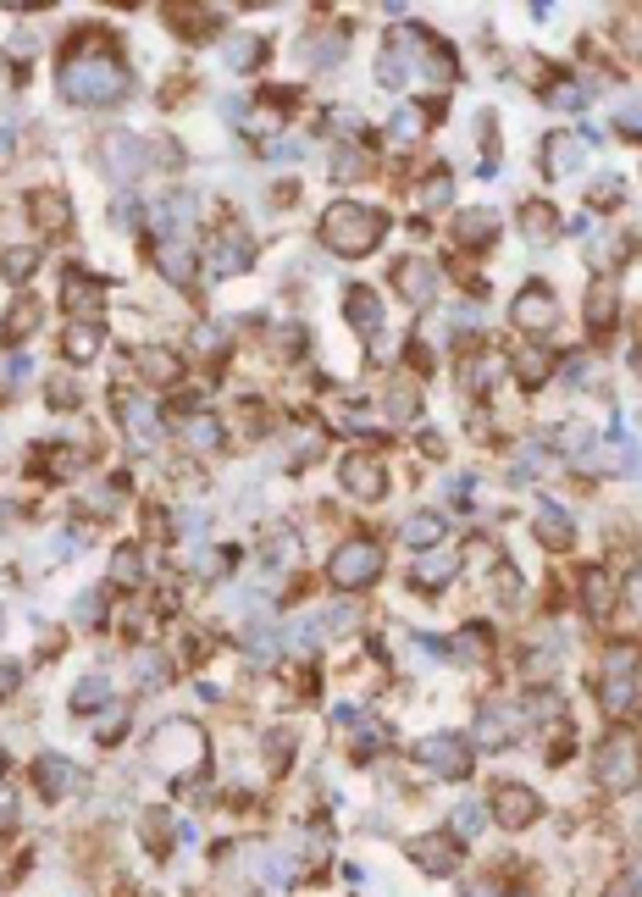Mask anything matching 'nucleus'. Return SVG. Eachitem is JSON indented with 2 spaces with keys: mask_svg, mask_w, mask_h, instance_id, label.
<instances>
[{
  "mask_svg": "<svg viewBox=\"0 0 642 897\" xmlns=\"http://www.w3.org/2000/svg\"><path fill=\"white\" fill-rule=\"evenodd\" d=\"M56 84L72 106H111L128 95V67L111 50H72Z\"/></svg>",
  "mask_w": 642,
  "mask_h": 897,
  "instance_id": "1",
  "label": "nucleus"
},
{
  "mask_svg": "<svg viewBox=\"0 0 642 897\" xmlns=\"http://www.w3.org/2000/svg\"><path fill=\"white\" fill-rule=\"evenodd\" d=\"M382 211L377 205H360V200H338L321 211V239H327V250L338 255H366L382 244Z\"/></svg>",
  "mask_w": 642,
  "mask_h": 897,
  "instance_id": "2",
  "label": "nucleus"
},
{
  "mask_svg": "<svg viewBox=\"0 0 642 897\" xmlns=\"http://www.w3.org/2000/svg\"><path fill=\"white\" fill-rule=\"evenodd\" d=\"M144 759H150L155 776H183V770H194L205 759V737L189 720H167V726L144 742Z\"/></svg>",
  "mask_w": 642,
  "mask_h": 897,
  "instance_id": "3",
  "label": "nucleus"
},
{
  "mask_svg": "<svg viewBox=\"0 0 642 897\" xmlns=\"http://www.w3.org/2000/svg\"><path fill=\"white\" fill-rule=\"evenodd\" d=\"M637 648L631 643H609L604 648V682H598V704H604V715H626L631 704H637Z\"/></svg>",
  "mask_w": 642,
  "mask_h": 897,
  "instance_id": "4",
  "label": "nucleus"
},
{
  "mask_svg": "<svg viewBox=\"0 0 642 897\" xmlns=\"http://www.w3.org/2000/svg\"><path fill=\"white\" fill-rule=\"evenodd\" d=\"M593 770H598V787H604V792H626V787H637L642 754H637V742H631V731H615V737L598 742Z\"/></svg>",
  "mask_w": 642,
  "mask_h": 897,
  "instance_id": "5",
  "label": "nucleus"
},
{
  "mask_svg": "<svg viewBox=\"0 0 642 897\" xmlns=\"http://www.w3.org/2000/svg\"><path fill=\"white\" fill-rule=\"evenodd\" d=\"M382 576V549L377 543H344V549L327 560V582L338 587V593H360V587H371Z\"/></svg>",
  "mask_w": 642,
  "mask_h": 897,
  "instance_id": "6",
  "label": "nucleus"
},
{
  "mask_svg": "<svg viewBox=\"0 0 642 897\" xmlns=\"http://www.w3.org/2000/svg\"><path fill=\"white\" fill-rule=\"evenodd\" d=\"M338 482H344L349 499H382L388 493V466H382V455H371V449H355V455L338 460Z\"/></svg>",
  "mask_w": 642,
  "mask_h": 897,
  "instance_id": "7",
  "label": "nucleus"
},
{
  "mask_svg": "<svg viewBox=\"0 0 642 897\" xmlns=\"http://www.w3.org/2000/svg\"><path fill=\"white\" fill-rule=\"evenodd\" d=\"M416 759L432 770V776H471V748H465L454 731H432V737H421L416 742Z\"/></svg>",
  "mask_w": 642,
  "mask_h": 897,
  "instance_id": "8",
  "label": "nucleus"
},
{
  "mask_svg": "<svg viewBox=\"0 0 642 897\" xmlns=\"http://www.w3.org/2000/svg\"><path fill=\"white\" fill-rule=\"evenodd\" d=\"M510 322L521 327V333H554V322H559V305H554V294H548L543 283H526L521 294H515V305H510Z\"/></svg>",
  "mask_w": 642,
  "mask_h": 897,
  "instance_id": "9",
  "label": "nucleus"
},
{
  "mask_svg": "<svg viewBox=\"0 0 642 897\" xmlns=\"http://www.w3.org/2000/svg\"><path fill=\"white\" fill-rule=\"evenodd\" d=\"M493 814H499V826L526 831L537 814H543V798H537L532 787H521V781H499V787H493Z\"/></svg>",
  "mask_w": 642,
  "mask_h": 897,
  "instance_id": "10",
  "label": "nucleus"
},
{
  "mask_svg": "<svg viewBox=\"0 0 642 897\" xmlns=\"http://www.w3.org/2000/svg\"><path fill=\"white\" fill-rule=\"evenodd\" d=\"M393 283H399V294H405L416 311H427L432 299H438V266L421 261V255H405V261L393 266Z\"/></svg>",
  "mask_w": 642,
  "mask_h": 897,
  "instance_id": "11",
  "label": "nucleus"
},
{
  "mask_svg": "<svg viewBox=\"0 0 642 897\" xmlns=\"http://www.w3.org/2000/svg\"><path fill=\"white\" fill-rule=\"evenodd\" d=\"M144 161H150L144 156V139H133V133H111V139L100 144V167H106L117 183H133L144 172Z\"/></svg>",
  "mask_w": 642,
  "mask_h": 897,
  "instance_id": "12",
  "label": "nucleus"
},
{
  "mask_svg": "<svg viewBox=\"0 0 642 897\" xmlns=\"http://www.w3.org/2000/svg\"><path fill=\"white\" fill-rule=\"evenodd\" d=\"M410 859H416L427 875H454V870H460V837H454V831L416 837V842H410Z\"/></svg>",
  "mask_w": 642,
  "mask_h": 897,
  "instance_id": "13",
  "label": "nucleus"
},
{
  "mask_svg": "<svg viewBox=\"0 0 642 897\" xmlns=\"http://www.w3.org/2000/svg\"><path fill=\"white\" fill-rule=\"evenodd\" d=\"M454 244H465V250H488L493 239H499V211H488V205H471V211H454V228H449Z\"/></svg>",
  "mask_w": 642,
  "mask_h": 897,
  "instance_id": "14",
  "label": "nucleus"
},
{
  "mask_svg": "<svg viewBox=\"0 0 642 897\" xmlns=\"http://www.w3.org/2000/svg\"><path fill=\"white\" fill-rule=\"evenodd\" d=\"M587 150H593V144H587L582 133H554V139L543 144V172L548 178H565V172H576L587 161Z\"/></svg>",
  "mask_w": 642,
  "mask_h": 897,
  "instance_id": "15",
  "label": "nucleus"
},
{
  "mask_svg": "<svg viewBox=\"0 0 642 897\" xmlns=\"http://www.w3.org/2000/svg\"><path fill=\"white\" fill-rule=\"evenodd\" d=\"M460 576V554L454 549H432V554H421L416 565H410V582L421 587V593H438L443 582H454Z\"/></svg>",
  "mask_w": 642,
  "mask_h": 897,
  "instance_id": "16",
  "label": "nucleus"
},
{
  "mask_svg": "<svg viewBox=\"0 0 642 897\" xmlns=\"http://www.w3.org/2000/svg\"><path fill=\"white\" fill-rule=\"evenodd\" d=\"M133 366H139V377H144V383L172 388V383H178V371H183V355H178V349L150 344V349H139V355H133Z\"/></svg>",
  "mask_w": 642,
  "mask_h": 897,
  "instance_id": "17",
  "label": "nucleus"
},
{
  "mask_svg": "<svg viewBox=\"0 0 642 897\" xmlns=\"http://www.w3.org/2000/svg\"><path fill=\"white\" fill-rule=\"evenodd\" d=\"M34 787H39V798H45V803H56V798H67V792L78 787V770H72L67 759L45 754V759L34 765Z\"/></svg>",
  "mask_w": 642,
  "mask_h": 897,
  "instance_id": "18",
  "label": "nucleus"
},
{
  "mask_svg": "<svg viewBox=\"0 0 642 897\" xmlns=\"http://www.w3.org/2000/svg\"><path fill=\"white\" fill-rule=\"evenodd\" d=\"M344 316H349V327L366 333V338L382 333V299L371 294V288H349V294H344Z\"/></svg>",
  "mask_w": 642,
  "mask_h": 897,
  "instance_id": "19",
  "label": "nucleus"
},
{
  "mask_svg": "<svg viewBox=\"0 0 642 897\" xmlns=\"http://www.w3.org/2000/svg\"><path fill=\"white\" fill-rule=\"evenodd\" d=\"M515 709L510 704H488L482 715H476V742H488V748H510L515 742Z\"/></svg>",
  "mask_w": 642,
  "mask_h": 897,
  "instance_id": "20",
  "label": "nucleus"
},
{
  "mask_svg": "<svg viewBox=\"0 0 642 897\" xmlns=\"http://www.w3.org/2000/svg\"><path fill=\"white\" fill-rule=\"evenodd\" d=\"M255 261V244H250V233H222L216 239V250H211V272L216 277H227V272H244V266Z\"/></svg>",
  "mask_w": 642,
  "mask_h": 897,
  "instance_id": "21",
  "label": "nucleus"
},
{
  "mask_svg": "<svg viewBox=\"0 0 642 897\" xmlns=\"http://www.w3.org/2000/svg\"><path fill=\"white\" fill-rule=\"evenodd\" d=\"M100 344H106V333H100L95 322H72L67 333H61V355H67L72 366H89V360L100 355Z\"/></svg>",
  "mask_w": 642,
  "mask_h": 897,
  "instance_id": "22",
  "label": "nucleus"
},
{
  "mask_svg": "<svg viewBox=\"0 0 642 897\" xmlns=\"http://www.w3.org/2000/svg\"><path fill=\"white\" fill-rule=\"evenodd\" d=\"M532 527H537V538H543L548 549H571V543H576V527H571V515H565V504H548L543 499V510H537Z\"/></svg>",
  "mask_w": 642,
  "mask_h": 897,
  "instance_id": "23",
  "label": "nucleus"
},
{
  "mask_svg": "<svg viewBox=\"0 0 642 897\" xmlns=\"http://www.w3.org/2000/svg\"><path fill=\"white\" fill-rule=\"evenodd\" d=\"M155 266L167 272V283H189L194 277V250L189 244H178V239H155Z\"/></svg>",
  "mask_w": 642,
  "mask_h": 897,
  "instance_id": "24",
  "label": "nucleus"
},
{
  "mask_svg": "<svg viewBox=\"0 0 642 897\" xmlns=\"http://www.w3.org/2000/svg\"><path fill=\"white\" fill-rule=\"evenodd\" d=\"M39 322H45V305H39L34 294H17L12 305H6V344H12V338H28Z\"/></svg>",
  "mask_w": 642,
  "mask_h": 897,
  "instance_id": "25",
  "label": "nucleus"
},
{
  "mask_svg": "<svg viewBox=\"0 0 642 897\" xmlns=\"http://www.w3.org/2000/svg\"><path fill=\"white\" fill-rule=\"evenodd\" d=\"M399 538H405V549H416V554L443 549V515H410Z\"/></svg>",
  "mask_w": 642,
  "mask_h": 897,
  "instance_id": "26",
  "label": "nucleus"
},
{
  "mask_svg": "<svg viewBox=\"0 0 642 897\" xmlns=\"http://www.w3.org/2000/svg\"><path fill=\"white\" fill-rule=\"evenodd\" d=\"M582 604H587V615H598V621H604L609 610H615V582H609V571H587L582 576Z\"/></svg>",
  "mask_w": 642,
  "mask_h": 897,
  "instance_id": "27",
  "label": "nucleus"
},
{
  "mask_svg": "<svg viewBox=\"0 0 642 897\" xmlns=\"http://www.w3.org/2000/svg\"><path fill=\"white\" fill-rule=\"evenodd\" d=\"M615 311H620L615 283H593V294H587V327H593V333H609V327H615Z\"/></svg>",
  "mask_w": 642,
  "mask_h": 897,
  "instance_id": "28",
  "label": "nucleus"
},
{
  "mask_svg": "<svg viewBox=\"0 0 642 897\" xmlns=\"http://www.w3.org/2000/svg\"><path fill=\"white\" fill-rule=\"evenodd\" d=\"M117 405H122V421H128L133 443H155V438H161V421H155L150 405H139V399H128V394H122Z\"/></svg>",
  "mask_w": 642,
  "mask_h": 897,
  "instance_id": "29",
  "label": "nucleus"
},
{
  "mask_svg": "<svg viewBox=\"0 0 642 897\" xmlns=\"http://www.w3.org/2000/svg\"><path fill=\"white\" fill-rule=\"evenodd\" d=\"M61 305H67L72 316L100 311V283H89L84 272H72V277H67V288H61Z\"/></svg>",
  "mask_w": 642,
  "mask_h": 897,
  "instance_id": "30",
  "label": "nucleus"
},
{
  "mask_svg": "<svg viewBox=\"0 0 642 897\" xmlns=\"http://www.w3.org/2000/svg\"><path fill=\"white\" fill-rule=\"evenodd\" d=\"M421 416V394L410 377H393L388 383V421H416Z\"/></svg>",
  "mask_w": 642,
  "mask_h": 897,
  "instance_id": "31",
  "label": "nucleus"
},
{
  "mask_svg": "<svg viewBox=\"0 0 642 897\" xmlns=\"http://www.w3.org/2000/svg\"><path fill=\"white\" fill-rule=\"evenodd\" d=\"M521 228H526V239H532V244H548V239L559 233V216L548 211V205H526V211H521Z\"/></svg>",
  "mask_w": 642,
  "mask_h": 897,
  "instance_id": "32",
  "label": "nucleus"
},
{
  "mask_svg": "<svg viewBox=\"0 0 642 897\" xmlns=\"http://www.w3.org/2000/svg\"><path fill=\"white\" fill-rule=\"evenodd\" d=\"M261 56H266V39H255V34L227 39V61H233V67H261Z\"/></svg>",
  "mask_w": 642,
  "mask_h": 897,
  "instance_id": "33",
  "label": "nucleus"
},
{
  "mask_svg": "<svg viewBox=\"0 0 642 897\" xmlns=\"http://www.w3.org/2000/svg\"><path fill=\"white\" fill-rule=\"evenodd\" d=\"M111 582H117V587H139L144 582V554L139 549H117V560H111Z\"/></svg>",
  "mask_w": 642,
  "mask_h": 897,
  "instance_id": "34",
  "label": "nucleus"
},
{
  "mask_svg": "<svg viewBox=\"0 0 642 897\" xmlns=\"http://www.w3.org/2000/svg\"><path fill=\"white\" fill-rule=\"evenodd\" d=\"M67 216H72V211H67V200H61V194H34V222H39L45 233H50V228H67Z\"/></svg>",
  "mask_w": 642,
  "mask_h": 897,
  "instance_id": "35",
  "label": "nucleus"
},
{
  "mask_svg": "<svg viewBox=\"0 0 642 897\" xmlns=\"http://www.w3.org/2000/svg\"><path fill=\"white\" fill-rule=\"evenodd\" d=\"M34 266H39V250H34V244H23V250H6V255H0V272L12 277V283H28V277H34Z\"/></svg>",
  "mask_w": 642,
  "mask_h": 897,
  "instance_id": "36",
  "label": "nucleus"
},
{
  "mask_svg": "<svg viewBox=\"0 0 642 897\" xmlns=\"http://www.w3.org/2000/svg\"><path fill=\"white\" fill-rule=\"evenodd\" d=\"M548 366H554V360L543 355V349H521V355H515V377H521V383H548Z\"/></svg>",
  "mask_w": 642,
  "mask_h": 897,
  "instance_id": "37",
  "label": "nucleus"
},
{
  "mask_svg": "<svg viewBox=\"0 0 642 897\" xmlns=\"http://www.w3.org/2000/svg\"><path fill=\"white\" fill-rule=\"evenodd\" d=\"M133 665H139V676H150L144 687H167V676H172V665L155 654V648H139V654H133Z\"/></svg>",
  "mask_w": 642,
  "mask_h": 897,
  "instance_id": "38",
  "label": "nucleus"
},
{
  "mask_svg": "<svg viewBox=\"0 0 642 897\" xmlns=\"http://www.w3.org/2000/svg\"><path fill=\"white\" fill-rule=\"evenodd\" d=\"M106 698H111L106 676H84V682L72 687V709H95V704H106Z\"/></svg>",
  "mask_w": 642,
  "mask_h": 897,
  "instance_id": "39",
  "label": "nucleus"
},
{
  "mask_svg": "<svg viewBox=\"0 0 642 897\" xmlns=\"http://www.w3.org/2000/svg\"><path fill=\"white\" fill-rule=\"evenodd\" d=\"M360 172H366V150H360V144H338L333 178H360Z\"/></svg>",
  "mask_w": 642,
  "mask_h": 897,
  "instance_id": "40",
  "label": "nucleus"
},
{
  "mask_svg": "<svg viewBox=\"0 0 642 897\" xmlns=\"http://www.w3.org/2000/svg\"><path fill=\"white\" fill-rule=\"evenodd\" d=\"M305 50L316 56V67H338V56H344V34H316Z\"/></svg>",
  "mask_w": 642,
  "mask_h": 897,
  "instance_id": "41",
  "label": "nucleus"
},
{
  "mask_svg": "<svg viewBox=\"0 0 642 897\" xmlns=\"http://www.w3.org/2000/svg\"><path fill=\"white\" fill-rule=\"evenodd\" d=\"M488 826V814H482V803H460V809H454V837H476V831Z\"/></svg>",
  "mask_w": 642,
  "mask_h": 897,
  "instance_id": "42",
  "label": "nucleus"
},
{
  "mask_svg": "<svg viewBox=\"0 0 642 897\" xmlns=\"http://www.w3.org/2000/svg\"><path fill=\"white\" fill-rule=\"evenodd\" d=\"M144 837H150V848H155V853H167L172 826H167V814H161V809H150V820H144Z\"/></svg>",
  "mask_w": 642,
  "mask_h": 897,
  "instance_id": "43",
  "label": "nucleus"
},
{
  "mask_svg": "<svg viewBox=\"0 0 642 897\" xmlns=\"http://www.w3.org/2000/svg\"><path fill=\"white\" fill-rule=\"evenodd\" d=\"M454 654H460V659H482V654H488V632H482V626H465Z\"/></svg>",
  "mask_w": 642,
  "mask_h": 897,
  "instance_id": "44",
  "label": "nucleus"
},
{
  "mask_svg": "<svg viewBox=\"0 0 642 897\" xmlns=\"http://www.w3.org/2000/svg\"><path fill=\"white\" fill-rule=\"evenodd\" d=\"M493 377H499V366H493V360H471V366H465V388H471V394H482Z\"/></svg>",
  "mask_w": 642,
  "mask_h": 897,
  "instance_id": "45",
  "label": "nucleus"
},
{
  "mask_svg": "<svg viewBox=\"0 0 642 897\" xmlns=\"http://www.w3.org/2000/svg\"><path fill=\"white\" fill-rule=\"evenodd\" d=\"M216 438H222V432H216L211 416H194L189 421V443H194V449H216Z\"/></svg>",
  "mask_w": 642,
  "mask_h": 897,
  "instance_id": "46",
  "label": "nucleus"
},
{
  "mask_svg": "<svg viewBox=\"0 0 642 897\" xmlns=\"http://www.w3.org/2000/svg\"><path fill=\"white\" fill-rule=\"evenodd\" d=\"M28 383V355H12L6 360V377H0V394H17Z\"/></svg>",
  "mask_w": 642,
  "mask_h": 897,
  "instance_id": "47",
  "label": "nucleus"
},
{
  "mask_svg": "<svg viewBox=\"0 0 642 897\" xmlns=\"http://www.w3.org/2000/svg\"><path fill=\"white\" fill-rule=\"evenodd\" d=\"M6 831H17V792H12V781H0V837Z\"/></svg>",
  "mask_w": 642,
  "mask_h": 897,
  "instance_id": "48",
  "label": "nucleus"
},
{
  "mask_svg": "<svg viewBox=\"0 0 642 897\" xmlns=\"http://www.w3.org/2000/svg\"><path fill=\"white\" fill-rule=\"evenodd\" d=\"M294 554H299L294 532H288V527H283V532H272V543H266V560H283V565H288Z\"/></svg>",
  "mask_w": 642,
  "mask_h": 897,
  "instance_id": "49",
  "label": "nucleus"
},
{
  "mask_svg": "<svg viewBox=\"0 0 642 897\" xmlns=\"http://www.w3.org/2000/svg\"><path fill=\"white\" fill-rule=\"evenodd\" d=\"M620 133H626V139H642V95L631 100V106H620Z\"/></svg>",
  "mask_w": 642,
  "mask_h": 897,
  "instance_id": "50",
  "label": "nucleus"
},
{
  "mask_svg": "<svg viewBox=\"0 0 642 897\" xmlns=\"http://www.w3.org/2000/svg\"><path fill=\"white\" fill-rule=\"evenodd\" d=\"M122 731H128V709L117 704V709H111V715H106V726H95V737H100V742H117Z\"/></svg>",
  "mask_w": 642,
  "mask_h": 897,
  "instance_id": "51",
  "label": "nucleus"
},
{
  "mask_svg": "<svg viewBox=\"0 0 642 897\" xmlns=\"http://www.w3.org/2000/svg\"><path fill=\"white\" fill-rule=\"evenodd\" d=\"M421 128H427V122H421L416 111H399V117H393V139H416Z\"/></svg>",
  "mask_w": 642,
  "mask_h": 897,
  "instance_id": "52",
  "label": "nucleus"
},
{
  "mask_svg": "<svg viewBox=\"0 0 642 897\" xmlns=\"http://www.w3.org/2000/svg\"><path fill=\"white\" fill-rule=\"evenodd\" d=\"M593 205H598V211H615V205H620V183L604 178V183L593 189Z\"/></svg>",
  "mask_w": 642,
  "mask_h": 897,
  "instance_id": "53",
  "label": "nucleus"
},
{
  "mask_svg": "<svg viewBox=\"0 0 642 897\" xmlns=\"http://www.w3.org/2000/svg\"><path fill=\"white\" fill-rule=\"evenodd\" d=\"M449 200V172H432L427 178V205H443Z\"/></svg>",
  "mask_w": 642,
  "mask_h": 897,
  "instance_id": "54",
  "label": "nucleus"
},
{
  "mask_svg": "<svg viewBox=\"0 0 642 897\" xmlns=\"http://www.w3.org/2000/svg\"><path fill=\"white\" fill-rule=\"evenodd\" d=\"M377 748H382V726H371V731H360V737H355V754H360V759L377 754Z\"/></svg>",
  "mask_w": 642,
  "mask_h": 897,
  "instance_id": "55",
  "label": "nucleus"
},
{
  "mask_svg": "<svg viewBox=\"0 0 642 897\" xmlns=\"http://www.w3.org/2000/svg\"><path fill=\"white\" fill-rule=\"evenodd\" d=\"M493 587H504V598H521V576H515L510 565H499V576H493Z\"/></svg>",
  "mask_w": 642,
  "mask_h": 897,
  "instance_id": "56",
  "label": "nucleus"
},
{
  "mask_svg": "<svg viewBox=\"0 0 642 897\" xmlns=\"http://www.w3.org/2000/svg\"><path fill=\"white\" fill-rule=\"evenodd\" d=\"M626 598H631V610L642 615V565H637V571L626 576Z\"/></svg>",
  "mask_w": 642,
  "mask_h": 897,
  "instance_id": "57",
  "label": "nucleus"
},
{
  "mask_svg": "<svg viewBox=\"0 0 642 897\" xmlns=\"http://www.w3.org/2000/svg\"><path fill=\"white\" fill-rule=\"evenodd\" d=\"M72 399H78V388H72L67 377H61V383H50V405H72Z\"/></svg>",
  "mask_w": 642,
  "mask_h": 897,
  "instance_id": "58",
  "label": "nucleus"
},
{
  "mask_svg": "<svg viewBox=\"0 0 642 897\" xmlns=\"http://www.w3.org/2000/svg\"><path fill=\"white\" fill-rule=\"evenodd\" d=\"M604 897H642V892H637V886H631V881H615V886H609Z\"/></svg>",
  "mask_w": 642,
  "mask_h": 897,
  "instance_id": "59",
  "label": "nucleus"
},
{
  "mask_svg": "<svg viewBox=\"0 0 642 897\" xmlns=\"http://www.w3.org/2000/svg\"><path fill=\"white\" fill-rule=\"evenodd\" d=\"M465 897H493V886L482 881V886H471V892H465Z\"/></svg>",
  "mask_w": 642,
  "mask_h": 897,
  "instance_id": "60",
  "label": "nucleus"
},
{
  "mask_svg": "<svg viewBox=\"0 0 642 897\" xmlns=\"http://www.w3.org/2000/svg\"><path fill=\"white\" fill-rule=\"evenodd\" d=\"M631 886H637V892H642V864H637V870H631Z\"/></svg>",
  "mask_w": 642,
  "mask_h": 897,
  "instance_id": "61",
  "label": "nucleus"
}]
</instances>
